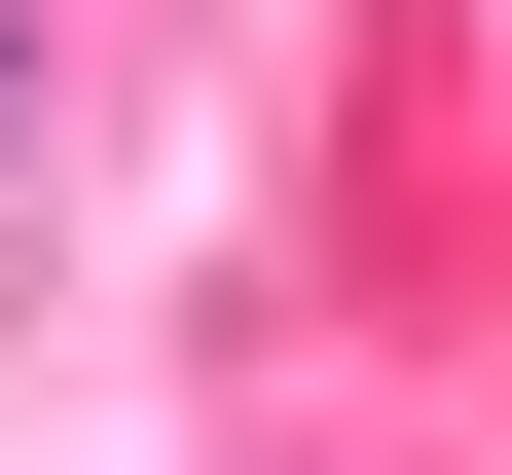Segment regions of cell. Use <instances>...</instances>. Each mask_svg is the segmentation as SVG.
Wrapping results in <instances>:
<instances>
[{"label": "cell", "mask_w": 512, "mask_h": 475, "mask_svg": "<svg viewBox=\"0 0 512 475\" xmlns=\"http://www.w3.org/2000/svg\"><path fill=\"white\" fill-rule=\"evenodd\" d=\"M0 147H37V0H0Z\"/></svg>", "instance_id": "6da1fadb"}]
</instances>
